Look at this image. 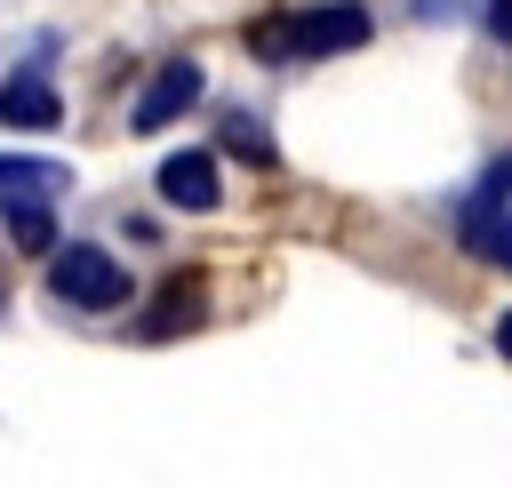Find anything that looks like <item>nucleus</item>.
<instances>
[{
	"label": "nucleus",
	"mask_w": 512,
	"mask_h": 488,
	"mask_svg": "<svg viewBox=\"0 0 512 488\" xmlns=\"http://www.w3.org/2000/svg\"><path fill=\"white\" fill-rule=\"evenodd\" d=\"M368 40V8L352 0H328V8H296V16H264L248 24V48L288 64V56H336V48H360Z\"/></svg>",
	"instance_id": "1"
},
{
	"label": "nucleus",
	"mask_w": 512,
	"mask_h": 488,
	"mask_svg": "<svg viewBox=\"0 0 512 488\" xmlns=\"http://www.w3.org/2000/svg\"><path fill=\"white\" fill-rule=\"evenodd\" d=\"M48 288L72 312H112V304H128V264L112 248H96V240H64L48 256Z\"/></svg>",
	"instance_id": "2"
},
{
	"label": "nucleus",
	"mask_w": 512,
	"mask_h": 488,
	"mask_svg": "<svg viewBox=\"0 0 512 488\" xmlns=\"http://www.w3.org/2000/svg\"><path fill=\"white\" fill-rule=\"evenodd\" d=\"M200 88H208V80H200V64H192V56H168V64L144 80V96H136L128 128H136V136H160L168 120H184V112L200 104Z\"/></svg>",
	"instance_id": "3"
},
{
	"label": "nucleus",
	"mask_w": 512,
	"mask_h": 488,
	"mask_svg": "<svg viewBox=\"0 0 512 488\" xmlns=\"http://www.w3.org/2000/svg\"><path fill=\"white\" fill-rule=\"evenodd\" d=\"M160 200L208 216V208L224 200V184H216V152H168V160H160Z\"/></svg>",
	"instance_id": "4"
},
{
	"label": "nucleus",
	"mask_w": 512,
	"mask_h": 488,
	"mask_svg": "<svg viewBox=\"0 0 512 488\" xmlns=\"http://www.w3.org/2000/svg\"><path fill=\"white\" fill-rule=\"evenodd\" d=\"M200 312H208V288H200L192 272H176V280L152 296V312L136 320V336H152V344H160V336H184V328H200Z\"/></svg>",
	"instance_id": "5"
},
{
	"label": "nucleus",
	"mask_w": 512,
	"mask_h": 488,
	"mask_svg": "<svg viewBox=\"0 0 512 488\" xmlns=\"http://www.w3.org/2000/svg\"><path fill=\"white\" fill-rule=\"evenodd\" d=\"M0 120H8V128H56V120H64V96H56L40 72H8V80H0Z\"/></svg>",
	"instance_id": "6"
},
{
	"label": "nucleus",
	"mask_w": 512,
	"mask_h": 488,
	"mask_svg": "<svg viewBox=\"0 0 512 488\" xmlns=\"http://www.w3.org/2000/svg\"><path fill=\"white\" fill-rule=\"evenodd\" d=\"M464 248L472 256H496V264H512V200H496V208H464Z\"/></svg>",
	"instance_id": "7"
},
{
	"label": "nucleus",
	"mask_w": 512,
	"mask_h": 488,
	"mask_svg": "<svg viewBox=\"0 0 512 488\" xmlns=\"http://www.w3.org/2000/svg\"><path fill=\"white\" fill-rule=\"evenodd\" d=\"M72 176L56 168V160H16V152H0V192H64Z\"/></svg>",
	"instance_id": "8"
},
{
	"label": "nucleus",
	"mask_w": 512,
	"mask_h": 488,
	"mask_svg": "<svg viewBox=\"0 0 512 488\" xmlns=\"http://www.w3.org/2000/svg\"><path fill=\"white\" fill-rule=\"evenodd\" d=\"M8 232H16L24 248H56V232H48V208H40V200H16V192H8Z\"/></svg>",
	"instance_id": "9"
},
{
	"label": "nucleus",
	"mask_w": 512,
	"mask_h": 488,
	"mask_svg": "<svg viewBox=\"0 0 512 488\" xmlns=\"http://www.w3.org/2000/svg\"><path fill=\"white\" fill-rule=\"evenodd\" d=\"M224 144H232L240 160H256V168H272V136H264L256 120H232V128H224Z\"/></svg>",
	"instance_id": "10"
},
{
	"label": "nucleus",
	"mask_w": 512,
	"mask_h": 488,
	"mask_svg": "<svg viewBox=\"0 0 512 488\" xmlns=\"http://www.w3.org/2000/svg\"><path fill=\"white\" fill-rule=\"evenodd\" d=\"M488 32H496V40H512V0H488Z\"/></svg>",
	"instance_id": "11"
},
{
	"label": "nucleus",
	"mask_w": 512,
	"mask_h": 488,
	"mask_svg": "<svg viewBox=\"0 0 512 488\" xmlns=\"http://www.w3.org/2000/svg\"><path fill=\"white\" fill-rule=\"evenodd\" d=\"M496 352H504V360H512V312H504V320H496Z\"/></svg>",
	"instance_id": "12"
}]
</instances>
